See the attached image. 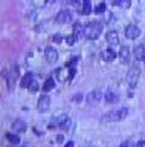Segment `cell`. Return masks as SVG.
Returning a JSON list of instances; mask_svg holds the SVG:
<instances>
[{
	"label": "cell",
	"mask_w": 145,
	"mask_h": 147,
	"mask_svg": "<svg viewBox=\"0 0 145 147\" xmlns=\"http://www.w3.org/2000/svg\"><path fill=\"white\" fill-rule=\"evenodd\" d=\"M102 32V23L101 22H90L84 28V37L89 40H96Z\"/></svg>",
	"instance_id": "obj_1"
},
{
	"label": "cell",
	"mask_w": 145,
	"mask_h": 147,
	"mask_svg": "<svg viewBox=\"0 0 145 147\" xmlns=\"http://www.w3.org/2000/svg\"><path fill=\"white\" fill-rule=\"evenodd\" d=\"M127 115H128V109L127 107H122V109H116V110H112L108 112L107 115H104L101 118L102 123H118L121 119H124Z\"/></svg>",
	"instance_id": "obj_2"
},
{
	"label": "cell",
	"mask_w": 145,
	"mask_h": 147,
	"mask_svg": "<svg viewBox=\"0 0 145 147\" xmlns=\"http://www.w3.org/2000/svg\"><path fill=\"white\" fill-rule=\"evenodd\" d=\"M139 77H140V69L138 66L130 67L128 74H127V83H128V86L136 87V84H138V81H139Z\"/></svg>",
	"instance_id": "obj_3"
},
{
	"label": "cell",
	"mask_w": 145,
	"mask_h": 147,
	"mask_svg": "<svg viewBox=\"0 0 145 147\" xmlns=\"http://www.w3.org/2000/svg\"><path fill=\"white\" fill-rule=\"evenodd\" d=\"M5 75H6V84H8V89H12L14 87V84H15V81H17V78H19V75H20V71H19V66H14L12 67V71L9 72V74H6L5 72Z\"/></svg>",
	"instance_id": "obj_4"
},
{
	"label": "cell",
	"mask_w": 145,
	"mask_h": 147,
	"mask_svg": "<svg viewBox=\"0 0 145 147\" xmlns=\"http://www.w3.org/2000/svg\"><path fill=\"white\" fill-rule=\"evenodd\" d=\"M72 18H74L72 11H69V9H63V11H60L57 14L55 20H57V23H60V25H66V23L72 22Z\"/></svg>",
	"instance_id": "obj_5"
},
{
	"label": "cell",
	"mask_w": 145,
	"mask_h": 147,
	"mask_svg": "<svg viewBox=\"0 0 145 147\" xmlns=\"http://www.w3.org/2000/svg\"><path fill=\"white\" fill-rule=\"evenodd\" d=\"M44 58H46V61L49 64L57 63V60H58V51L55 48H52V46H49V48L44 49Z\"/></svg>",
	"instance_id": "obj_6"
},
{
	"label": "cell",
	"mask_w": 145,
	"mask_h": 147,
	"mask_svg": "<svg viewBox=\"0 0 145 147\" xmlns=\"http://www.w3.org/2000/svg\"><path fill=\"white\" fill-rule=\"evenodd\" d=\"M101 98H102L101 90H99V89H95V90H92L87 96H86V101H87L90 106H95V104H98L99 101H101Z\"/></svg>",
	"instance_id": "obj_7"
},
{
	"label": "cell",
	"mask_w": 145,
	"mask_h": 147,
	"mask_svg": "<svg viewBox=\"0 0 145 147\" xmlns=\"http://www.w3.org/2000/svg\"><path fill=\"white\" fill-rule=\"evenodd\" d=\"M49 106H51V96L49 95H41L38 98V103H37V109L38 112H46V110L49 109Z\"/></svg>",
	"instance_id": "obj_8"
},
{
	"label": "cell",
	"mask_w": 145,
	"mask_h": 147,
	"mask_svg": "<svg viewBox=\"0 0 145 147\" xmlns=\"http://www.w3.org/2000/svg\"><path fill=\"white\" fill-rule=\"evenodd\" d=\"M139 35H140V29H139V28L136 26V25H133V23L125 28V37H127V38H130V40H136Z\"/></svg>",
	"instance_id": "obj_9"
},
{
	"label": "cell",
	"mask_w": 145,
	"mask_h": 147,
	"mask_svg": "<svg viewBox=\"0 0 145 147\" xmlns=\"http://www.w3.org/2000/svg\"><path fill=\"white\" fill-rule=\"evenodd\" d=\"M106 40H107V43L108 45H118L119 43V34H118L116 31H108L107 32V35H106Z\"/></svg>",
	"instance_id": "obj_10"
},
{
	"label": "cell",
	"mask_w": 145,
	"mask_h": 147,
	"mask_svg": "<svg viewBox=\"0 0 145 147\" xmlns=\"http://www.w3.org/2000/svg\"><path fill=\"white\" fill-rule=\"evenodd\" d=\"M118 55H119V60L122 63H127V61H128V58H130V55H131L130 48H128V46H122V48L119 49V52H118Z\"/></svg>",
	"instance_id": "obj_11"
},
{
	"label": "cell",
	"mask_w": 145,
	"mask_h": 147,
	"mask_svg": "<svg viewBox=\"0 0 145 147\" xmlns=\"http://www.w3.org/2000/svg\"><path fill=\"white\" fill-rule=\"evenodd\" d=\"M101 57H102V60L104 61H107V63H110V61H113V60L116 58V52L113 49H104L102 51V54H101Z\"/></svg>",
	"instance_id": "obj_12"
},
{
	"label": "cell",
	"mask_w": 145,
	"mask_h": 147,
	"mask_svg": "<svg viewBox=\"0 0 145 147\" xmlns=\"http://www.w3.org/2000/svg\"><path fill=\"white\" fill-rule=\"evenodd\" d=\"M104 100H106L107 104H115L119 101V96H118V94H115L113 90H107L106 95H104Z\"/></svg>",
	"instance_id": "obj_13"
},
{
	"label": "cell",
	"mask_w": 145,
	"mask_h": 147,
	"mask_svg": "<svg viewBox=\"0 0 145 147\" xmlns=\"http://www.w3.org/2000/svg\"><path fill=\"white\" fill-rule=\"evenodd\" d=\"M66 119H67V115H64V113H63V115H58V117H53L52 119H51V126L52 127H61L63 126V124H64L66 123Z\"/></svg>",
	"instance_id": "obj_14"
},
{
	"label": "cell",
	"mask_w": 145,
	"mask_h": 147,
	"mask_svg": "<svg viewBox=\"0 0 145 147\" xmlns=\"http://www.w3.org/2000/svg\"><path fill=\"white\" fill-rule=\"evenodd\" d=\"M53 75H55V78H58V81H66V80H69L70 74H66V69L61 67V69L53 71Z\"/></svg>",
	"instance_id": "obj_15"
},
{
	"label": "cell",
	"mask_w": 145,
	"mask_h": 147,
	"mask_svg": "<svg viewBox=\"0 0 145 147\" xmlns=\"http://www.w3.org/2000/svg\"><path fill=\"white\" fill-rule=\"evenodd\" d=\"M133 54H134V57L138 58V60H144L145 58V45H138L136 48L133 49Z\"/></svg>",
	"instance_id": "obj_16"
},
{
	"label": "cell",
	"mask_w": 145,
	"mask_h": 147,
	"mask_svg": "<svg viewBox=\"0 0 145 147\" xmlns=\"http://www.w3.org/2000/svg\"><path fill=\"white\" fill-rule=\"evenodd\" d=\"M32 81H34V74H32V72L25 74L23 78H21V87H29Z\"/></svg>",
	"instance_id": "obj_17"
},
{
	"label": "cell",
	"mask_w": 145,
	"mask_h": 147,
	"mask_svg": "<svg viewBox=\"0 0 145 147\" xmlns=\"http://www.w3.org/2000/svg\"><path fill=\"white\" fill-rule=\"evenodd\" d=\"M12 130L14 132H25L26 130V124L25 121H21V119H15L14 123H12Z\"/></svg>",
	"instance_id": "obj_18"
},
{
	"label": "cell",
	"mask_w": 145,
	"mask_h": 147,
	"mask_svg": "<svg viewBox=\"0 0 145 147\" xmlns=\"http://www.w3.org/2000/svg\"><path fill=\"white\" fill-rule=\"evenodd\" d=\"M112 3L115 5V6H119V8H130L131 6V0H112Z\"/></svg>",
	"instance_id": "obj_19"
},
{
	"label": "cell",
	"mask_w": 145,
	"mask_h": 147,
	"mask_svg": "<svg viewBox=\"0 0 145 147\" xmlns=\"http://www.w3.org/2000/svg\"><path fill=\"white\" fill-rule=\"evenodd\" d=\"M53 87H55V80H53V78H47V80L44 81V84L41 86V89L44 92H49V90H52Z\"/></svg>",
	"instance_id": "obj_20"
},
{
	"label": "cell",
	"mask_w": 145,
	"mask_h": 147,
	"mask_svg": "<svg viewBox=\"0 0 145 147\" xmlns=\"http://www.w3.org/2000/svg\"><path fill=\"white\" fill-rule=\"evenodd\" d=\"M84 28L86 26H83V23H80V22H76L75 25H74V34L78 37V35H83L84 34Z\"/></svg>",
	"instance_id": "obj_21"
},
{
	"label": "cell",
	"mask_w": 145,
	"mask_h": 147,
	"mask_svg": "<svg viewBox=\"0 0 145 147\" xmlns=\"http://www.w3.org/2000/svg\"><path fill=\"white\" fill-rule=\"evenodd\" d=\"M92 12V6H90V2L89 0H86L83 3V8H81V12L80 14H84V16H87V14Z\"/></svg>",
	"instance_id": "obj_22"
},
{
	"label": "cell",
	"mask_w": 145,
	"mask_h": 147,
	"mask_svg": "<svg viewBox=\"0 0 145 147\" xmlns=\"http://www.w3.org/2000/svg\"><path fill=\"white\" fill-rule=\"evenodd\" d=\"M6 138H8V141H9V142H12V144H19V142H20V136L14 135V133H8Z\"/></svg>",
	"instance_id": "obj_23"
},
{
	"label": "cell",
	"mask_w": 145,
	"mask_h": 147,
	"mask_svg": "<svg viewBox=\"0 0 145 147\" xmlns=\"http://www.w3.org/2000/svg\"><path fill=\"white\" fill-rule=\"evenodd\" d=\"M28 89H29V92H32V94H34V92H37V90L40 89V84H38V83L34 80L32 83H31V86L28 87Z\"/></svg>",
	"instance_id": "obj_24"
},
{
	"label": "cell",
	"mask_w": 145,
	"mask_h": 147,
	"mask_svg": "<svg viewBox=\"0 0 145 147\" xmlns=\"http://www.w3.org/2000/svg\"><path fill=\"white\" fill-rule=\"evenodd\" d=\"M95 12L96 14H102V12H106V3H99L96 8H95Z\"/></svg>",
	"instance_id": "obj_25"
},
{
	"label": "cell",
	"mask_w": 145,
	"mask_h": 147,
	"mask_svg": "<svg viewBox=\"0 0 145 147\" xmlns=\"http://www.w3.org/2000/svg\"><path fill=\"white\" fill-rule=\"evenodd\" d=\"M76 38H78V37H76L75 34H72V35H69V37H66V41H67V45H74L75 41H76Z\"/></svg>",
	"instance_id": "obj_26"
},
{
	"label": "cell",
	"mask_w": 145,
	"mask_h": 147,
	"mask_svg": "<svg viewBox=\"0 0 145 147\" xmlns=\"http://www.w3.org/2000/svg\"><path fill=\"white\" fill-rule=\"evenodd\" d=\"M52 41H53V43H61V41H63V35L61 34H55L52 37Z\"/></svg>",
	"instance_id": "obj_27"
},
{
	"label": "cell",
	"mask_w": 145,
	"mask_h": 147,
	"mask_svg": "<svg viewBox=\"0 0 145 147\" xmlns=\"http://www.w3.org/2000/svg\"><path fill=\"white\" fill-rule=\"evenodd\" d=\"M70 126H72V121H70L69 118H67V119H66V123L61 126V129H64V130H67V129H70Z\"/></svg>",
	"instance_id": "obj_28"
},
{
	"label": "cell",
	"mask_w": 145,
	"mask_h": 147,
	"mask_svg": "<svg viewBox=\"0 0 145 147\" xmlns=\"http://www.w3.org/2000/svg\"><path fill=\"white\" fill-rule=\"evenodd\" d=\"M81 100H83V95H81V94H76V95L74 96V101H75V103H80Z\"/></svg>",
	"instance_id": "obj_29"
},
{
	"label": "cell",
	"mask_w": 145,
	"mask_h": 147,
	"mask_svg": "<svg viewBox=\"0 0 145 147\" xmlns=\"http://www.w3.org/2000/svg\"><path fill=\"white\" fill-rule=\"evenodd\" d=\"M57 142H63V136H61V135L57 136Z\"/></svg>",
	"instance_id": "obj_30"
}]
</instances>
